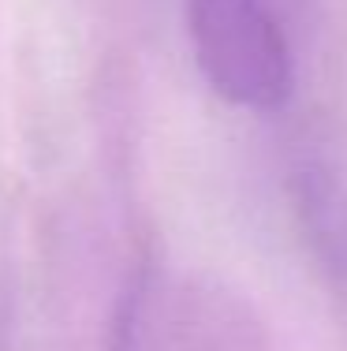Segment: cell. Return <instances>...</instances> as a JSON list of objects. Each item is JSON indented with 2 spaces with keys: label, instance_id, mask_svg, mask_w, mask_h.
<instances>
[{
  "label": "cell",
  "instance_id": "1",
  "mask_svg": "<svg viewBox=\"0 0 347 351\" xmlns=\"http://www.w3.org/2000/svg\"><path fill=\"white\" fill-rule=\"evenodd\" d=\"M187 30L205 82L224 101L269 112L292 97V45L266 0H191Z\"/></svg>",
  "mask_w": 347,
  "mask_h": 351
},
{
  "label": "cell",
  "instance_id": "2",
  "mask_svg": "<svg viewBox=\"0 0 347 351\" xmlns=\"http://www.w3.org/2000/svg\"><path fill=\"white\" fill-rule=\"evenodd\" d=\"M299 210L313 243L325 254L329 269H347V217L325 172L318 169L299 172Z\"/></svg>",
  "mask_w": 347,
  "mask_h": 351
},
{
  "label": "cell",
  "instance_id": "3",
  "mask_svg": "<svg viewBox=\"0 0 347 351\" xmlns=\"http://www.w3.org/2000/svg\"><path fill=\"white\" fill-rule=\"evenodd\" d=\"M146 280L135 277L120 291L109 325V351H146Z\"/></svg>",
  "mask_w": 347,
  "mask_h": 351
}]
</instances>
